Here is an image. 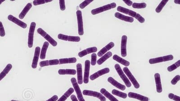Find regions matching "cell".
Listing matches in <instances>:
<instances>
[{
  "mask_svg": "<svg viewBox=\"0 0 180 101\" xmlns=\"http://www.w3.org/2000/svg\"><path fill=\"white\" fill-rule=\"evenodd\" d=\"M116 7V4L114 2L110 4L104 5L102 7H100L99 8H97V9H93L91 11V14L93 15L98 14L101 13L105 11L114 9V8H115Z\"/></svg>",
  "mask_w": 180,
  "mask_h": 101,
  "instance_id": "obj_1",
  "label": "cell"
},
{
  "mask_svg": "<svg viewBox=\"0 0 180 101\" xmlns=\"http://www.w3.org/2000/svg\"><path fill=\"white\" fill-rule=\"evenodd\" d=\"M114 67H115V70H116L117 72L118 73L119 77H120V78L122 79V80L124 82L126 86L128 87V88L131 87V83L130 81L129 80L128 78L126 77L125 74H124L122 69H121L120 65L118 64H116L115 65Z\"/></svg>",
  "mask_w": 180,
  "mask_h": 101,
  "instance_id": "obj_2",
  "label": "cell"
},
{
  "mask_svg": "<svg viewBox=\"0 0 180 101\" xmlns=\"http://www.w3.org/2000/svg\"><path fill=\"white\" fill-rule=\"evenodd\" d=\"M71 82L72 84L73 87V89L76 92V94L77 95V99L78 101H85L83 96V93H82L80 87L78 86L77 80L75 78H72L71 79Z\"/></svg>",
  "mask_w": 180,
  "mask_h": 101,
  "instance_id": "obj_3",
  "label": "cell"
},
{
  "mask_svg": "<svg viewBox=\"0 0 180 101\" xmlns=\"http://www.w3.org/2000/svg\"><path fill=\"white\" fill-rule=\"evenodd\" d=\"M36 24L35 22H32L30 26L29 31L28 37V47L29 48H32L33 43V36L36 28Z\"/></svg>",
  "mask_w": 180,
  "mask_h": 101,
  "instance_id": "obj_4",
  "label": "cell"
},
{
  "mask_svg": "<svg viewBox=\"0 0 180 101\" xmlns=\"http://www.w3.org/2000/svg\"><path fill=\"white\" fill-rule=\"evenodd\" d=\"M37 31L40 35H41L42 37H43L47 41V42L51 44L52 46H54V47H56V46H57V42L42 28H38V30H37Z\"/></svg>",
  "mask_w": 180,
  "mask_h": 101,
  "instance_id": "obj_5",
  "label": "cell"
},
{
  "mask_svg": "<svg viewBox=\"0 0 180 101\" xmlns=\"http://www.w3.org/2000/svg\"><path fill=\"white\" fill-rule=\"evenodd\" d=\"M123 71H124V72H125L126 75L127 76V77L128 78L129 80L131 81L134 87L136 89H139L140 87L139 84L136 78L134 77V76L131 74V72L129 70L128 68L127 67H125L123 68Z\"/></svg>",
  "mask_w": 180,
  "mask_h": 101,
  "instance_id": "obj_6",
  "label": "cell"
},
{
  "mask_svg": "<svg viewBox=\"0 0 180 101\" xmlns=\"http://www.w3.org/2000/svg\"><path fill=\"white\" fill-rule=\"evenodd\" d=\"M83 94L85 96H92L96 97L99 99L101 101H106V98L103 94L97 92L93 91L88 90H84L83 92Z\"/></svg>",
  "mask_w": 180,
  "mask_h": 101,
  "instance_id": "obj_7",
  "label": "cell"
},
{
  "mask_svg": "<svg viewBox=\"0 0 180 101\" xmlns=\"http://www.w3.org/2000/svg\"><path fill=\"white\" fill-rule=\"evenodd\" d=\"M173 55L170 54V55L158 57V58H151L149 60V63L151 64H158V63L171 61L173 60Z\"/></svg>",
  "mask_w": 180,
  "mask_h": 101,
  "instance_id": "obj_8",
  "label": "cell"
},
{
  "mask_svg": "<svg viewBox=\"0 0 180 101\" xmlns=\"http://www.w3.org/2000/svg\"><path fill=\"white\" fill-rule=\"evenodd\" d=\"M77 15V24H78V34L82 36L84 34L83 25V16L81 11H77L76 12Z\"/></svg>",
  "mask_w": 180,
  "mask_h": 101,
  "instance_id": "obj_9",
  "label": "cell"
},
{
  "mask_svg": "<svg viewBox=\"0 0 180 101\" xmlns=\"http://www.w3.org/2000/svg\"><path fill=\"white\" fill-rule=\"evenodd\" d=\"M90 64V61L89 60H86L85 62L84 74L83 80V82L85 84H87L89 82Z\"/></svg>",
  "mask_w": 180,
  "mask_h": 101,
  "instance_id": "obj_10",
  "label": "cell"
},
{
  "mask_svg": "<svg viewBox=\"0 0 180 101\" xmlns=\"http://www.w3.org/2000/svg\"><path fill=\"white\" fill-rule=\"evenodd\" d=\"M41 52V48L40 47H36L35 48V53H34V57L32 60V67L33 69L37 68L38 66V62H39V57Z\"/></svg>",
  "mask_w": 180,
  "mask_h": 101,
  "instance_id": "obj_11",
  "label": "cell"
},
{
  "mask_svg": "<svg viewBox=\"0 0 180 101\" xmlns=\"http://www.w3.org/2000/svg\"><path fill=\"white\" fill-rule=\"evenodd\" d=\"M127 37L126 35L122 36L121 40V55L122 57H126L127 54Z\"/></svg>",
  "mask_w": 180,
  "mask_h": 101,
  "instance_id": "obj_12",
  "label": "cell"
},
{
  "mask_svg": "<svg viewBox=\"0 0 180 101\" xmlns=\"http://www.w3.org/2000/svg\"><path fill=\"white\" fill-rule=\"evenodd\" d=\"M110 72V70L109 68H104V69H101V70H100V71L92 74L91 76H90L89 78H90V80H94L97 79V78L99 77L100 76L109 73Z\"/></svg>",
  "mask_w": 180,
  "mask_h": 101,
  "instance_id": "obj_13",
  "label": "cell"
},
{
  "mask_svg": "<svg viewBox=\"0 0 180 101\" xmlns=\"http://www.w3.org/2000/svg\"><path fill=\"white\" fill-rule=\"evenodd\" d=\"M8 20L12 21V22L15 23L16 24L19 26V27L25 29V28H26L27 27V24L26 23H24L23 21H20L18 18L13 16L12 15H9L8 16Z\"/></svg>",
  "mask_w": 180,
  "mask_h": 101,
  "instance_id": "obj_14",
  "label": "cell"
},
{
  "mask_svg": "<svg viewBox=\"0 0 180 101\" xmlns=\"http://www.w3.org/2000/svg\"><path fill=\"white\" fill-rule=\"evenodd\" d=\"M155 81L156 86V90L158 93L162 92V84H161L160 75L159 73H155Z\"/></svg>",
  "mask_w": 180,
  "mask_h": 101,
  "instance_id": "obj_15",
  "label": "cell"
},
{
  "mask_svg": "<svg viewBox=\"0 0 180 101\" xmlns=\"http://www.w3.org/2000/svg\"><path fill=\"white\" fill-rule=\"evenodd\" d=\"M97 51V48L96 47H90V48H87L86 50H83L82 51L78 53V55L80 58H82L84 56H86L87 54L90 53H94Z\"/></svg>",
  "mask_w": 180,
  "mask_h": 101,
  "instance_id": "obj_16",
  "label": "cell"
},
{
  "mask_svg": "<svg viewBox=\"0 0 180 101\" xmlns=\"http://www.w3.org/2000/svg\"><path fill=\"white\" fill-rule=\"evenodd\" d=\"M77 83L78 85H82L83 83V72H82V65L80 63L77 64Z\"/></svg>",
  "mask_w": 180,
  "mask_h": 101,
  "instance_id": "obj_17",
  "label": "cell"
},
{
  "mask_svg": "<svg viewBox=\"0 0 180 101\" xmlns=\"http://www.w3.org/2000/svg\"><path fill=\"white\" fill-rule=\"evenodd\" d=\"M117 10L118 11L121 12L123 13L128 15L132 18H135L137 14V13H136V12L131 11V10H129V9L124 8V7H122L121 6H118Z\"/></svg>",
  "mask_w": 180,
  "mask_h": 101,
  "instance_id": "obj_18",
  "label": "cell"
},
{
  "mask_svg": "<svg viewBox=\"0 0 180 101\" xmlns=\"http://www.w3.org/2000/svg\"><path fill=\"white\" fill-rule=\"evenodd\" d=\"M108 82H110L111 84H112L113 86L116 87L117 89H119V90H121L123 91L125 90V86L118 83L117 81H116L115 80H114V79L112 77H110L108 78Z\"/></svg>",
  "mask_w": 180,
  "mask_h": 101,
  "instance_id": "obj_19",
  "label": "cell"
},
{
  "mask_svg": "<svg viewBox=\"0 0 180 101\" xmlns=\"http://www.w3.org/2000/svg\"><path fill=\"white\" fill-rule=\"evenodd\" d=\"M129 98L137 99L141 101H149V98L145 96H142L141 94L133 92H129L128 94Z\"/></svg>",
  "mask_w": 180,
  "mask_h": 101,
  "instance_id": "obj_20",
  "label": "cell"
},
{
  "mask_svg": "<svg viewBox=\"0 0 180 101\" xmlns=\"http://www.w3.org/2000/svg\"><path fill=\"white\" fill-rule=\"evenodd\" d=\"M114 46V42H111L106 45L105 47L102 48L97 54V55L99 57H101L104 55L108 51L110 50L112 48H113Z\"/></svg>",
  "mask_w": 180,
  "mask_h": 101,
  "instance_id": "obj_21",
  "label": "cell"
},
{
  "mask_svg": "<svg viewBox=\"0 0 180 101\" xmlns=\"http://www.w3.org/2000/svg\"><path fill=\"white\" fill-rule=\"evenodd\" d=\"M115 17L118 19H121L123 21H125V22H129V23H133L134 21V18L131 17L127 16L124 15L119 13L118 12H116L114 15Z\"/></svg>",
  "mask_w": 180,
  "mask_h": 101,
  "instance_id": "obj_22",
  "label": "cell"
},
{
  "mask_svg": "<svg viewBox=\"0 0 180 101\" xmlns=\"http://www.w3.org/2000/svg\"><path fill=\"white\" fill-rule=\"evenodd\" d=\"M100 93L101 94H103L104 97L109 99L110 101H119L116 99L114 96H113L109 92L107 91L105 89L102 88L100 90Z\"/></svg>",
  "mask_w": 180,
  "mask_h": 101,
  "instance_id": "obj_23",
  "label": "cell"
},
{
  "mask_svg": "<svg viewBox=\"0 0 180 101\" xmlns=\"http://www.w3.org/2000/svg\"><path fill=\"white\" fill-rule=\"evenodd\" d=\"M49 45V43L47 41H45L43 44L42 50L40 53V58L41 59H44L46 58V51L48 49V46Z\"/></svg>",
  "mask_w": 180,
  "mask_h": 101,
  "instance_id": "obj_24",
  "label": "cell"
},
{
  "mask_svg": "<svg viewBox=\"0 0 180 101\" xmlns=\"http://www.w3.org/2000/svg\"><path fill=\"white\" fill-rule=\"evenodd\" d=\"M59 75H75L77 73V71L75 69H61L58 71Z\"/></svg>",
  "mask_w": 180,
  "mask_h": 101,
  "instance_id": "obj_25",
  "label": "cell"
},
{
  "mask_svg": "<svg viewBox=\"0 0 180 101\" xmlns=\"http://www.w3.org/2000/svg\"><path fill=\"white\" fill-rule=\"evenodd\" d=\"M32 7V5L30 3L27 4L26 6H25V8H24V9H23L22 11L20 13V14L19 16V18L21 19H23L25 18V16L28 13L29 11L30 10Z\"/></svg>",
  "mask_w": 180,
  "mask_h": 101,
  "instance_id": "obj_26",
  "label": "cell"
},
{
  "mask_svg": "<svg viewBox=\"0 0 180 101\" xmlns=\"http://www.w3.org/2000/svg\"><path fill=\"white\" fill-rule=\"evenodd\" d=\"M113 58L114 60L122 64V65L125 66L126 67L130 65V63L128 61H127L125 59H123V58H121V57H119L118 55H116V54L114 55Z\"/></svg>",
  "mask_w": 180,
  "mask_h": 101,
  "instance_id": "obj_27",
  "label": "cell"
},
{
  "mask_svg": "<svg viewBox=\"0 0 180 101\" xmlns=\"http://www.w3.org/2000/svg\"><path fill=\"white\" fill-rule=\"evenodd\" d=\"M112 55V53L111 52L109 51L107 53L105 54L103 56L101 57V58L97 60V63L98 64L101 65L106 60L109 59L110 57H111Z\"/></svg>",
  "mask_w": 180,
  "mask_h": 101,
  "instance_id": "obj_28",
  "label": "cell"
},
{
  "mask_svg": "<svg viewBox=\"0 0 180 101\" xmlns=\"http://www.w3.org/2000/svg\"><path fill=\"white\" fill-rule=\"evenodd\" d=\"M12 68V65L11 64H8L7 65L3 71L0 73V81H1L6 76V75L11 71Z\"/></svg>",
  "mask_w": 180,
  "mask_h": 101,
  "instance_id": "obj_29",
  "label": "cell"
},
{
  "mask_svg": "<svg viewBox=\"0 0 180 101\" xmlns=\"http://www.w3.org/2000/svg\"><path fill=\"white\" fill-rule=\"evenodd\" d=\"M59 64H72L77 62V58H60L59 60Z\"/></svg>",
  "mask_w": 180,
  "mask_h": 101,
  "instance_id": "obj_30",
  "label": "cell"
},
{
  "mask_svg": "<svg viewBox=\"0 0 180 101\" xmlns=\"http://www.w3.org/2000/svg\"><path fill=\"white\" fill-rule=\"evenodd\" d=\"M74 90L73 88H70L64 93V95L57 101H65L67 99V98H69L73 92Z\"/></svg>",
  "mask_w": 180,
  "mask_h": 101,
  "instance_id": "obj_31",
  "label": "cell"
},
{
  "mask_svg": "<svg viewBox=\"0 0 180 101\" xmlns=\"http://www.w3.org/2000/svg\"><path fill=\"white\" fill-rule=\"evenodd\" d=\"M112 94L116 95V96H118V97L123 98L124 99H125L127 98V95L126 93L122 92L119 91L117 90H115V89L113 90L112 91Z\"/></svg>",
  "mask_w": 180,
  "mask_h": 101,
  "instance_id": "obj_32",
  "label": "cell"
},
{
  "mask_svg": "<svg viewBox=\"0 0 180 101\" xmlns=\"http://www.w3.org/2000/svg\"><path fill=\"white\" fill-rule=\"evenodd\" d=\"M168 2V0H163V1H161V2L158 5V6L155 9L156 12L157 13H160L162 11L163 8L165 7L166 4Z\"/></svg>",
  "mask_w": 180,
  "mask_h": 101,
  "instance_id": "obj_33",
  "label": "cell"
},
{
  "mask_svg": "<svg viewBox=\"0 0 180 101\" xmlns=\"http://www.w3.org/2000/svg\"><path fill=\"white\" fill-rule=\"evenodd\" d=\"M180 66V60H179L178 62H176L175 64H172V65L168 67V71L169 72H172L174 70H176L178 67Z\"/></svg>",
  "mask_w": 180,
  "mask_h": 101,
  "instance_id": "obj_34",
  "label": "cell"
},
{
  "mask_svg": "<svg viewBox=\"0 0 180 101\" xmlns=\"http://www.w3.org/2000/svg\"><path fill=\"white\" fill-rule=\"evenodd\" d=\"M132 5V7L134 9H143V8H145L147 6L145 3H133Z\"/></svg>",
  "mask_w": 180,
  "mask_h": 101,
  "instance_id": "obj_35",
  "label": "cell"
},
{
  "mask_svg": "<svg viewBox=\"0 0 180 101\" xmlns=\"http://www.w3.org/2000/svg\"><path fill=\"white\" fill-rule=\"evenodd\" d=\"M52 0H36L33 2V4L34 5H40L44 4L46 3L52 2Z\"/></svg>",
  "mask_w": 180,
  "mask_h": 101,
  "instance_id": "obj_36",
  "label": "cell"
},
{
  "mask_svg": "<svg viewBox=\"0 0 180 101\" xmlns=\"http://www.w3.org/2000/svg\"><path fill=\"white\" fill-rule=\"evenodd\" d=\"M93 0H86V1H84L82 3L80 4V5H79V7L81 9H84L87 5H88L90 4V3L93 2Z\"/></svg>",
  "mask_w": 180,
  "mask_h": 101,
  "instance_id": "obj_37",
  "label": "cell"
},
{
  "mask_svg": "<svg viewBox=\"0 0 180 101\" xmlns=\"http://www.w3.org/2000/svg\"><path fill=\"white\" fill-rule=\"evenodd\" d=\"M81 40L80 37L75 36H68V41L72 42H79Z\"/></svg>",
  "mask_w": 180,
  "mask_h": 101,
  "instance_id": "obj_38",
  "label": "cell"
},
{
  "mask_svg": "<svg viewBox=\"0 0 180 101\" xmlns=\"http://www.w3.org/2000/svg\"><path fill=\"white\" fill-rule=\"evenodd\" d=\"M91 62L90 64L92 66L96 65L97 64V54L95 53H93L91 55Z\"/></svg>",
  "mask_w": 180,
  "mask_h": 101,
  "instance_id": "obj_39",
  "label": "cell"
},
{
  "mask_svg": "<svg viewBox=\"0 0 180 101\" xmlns=\"http://www.w3.org/2000/svg\"><path fill=\"white\" fill-rule=\"evenodd\" d=\"M168 98L171 99L175 101H180V96H177L172 93L168 94Z\"/></svg>",
  "mask_w": 180,
  "mask_h": 101,
  "instance_id": "obj_40",
  "label": "cell"
},
{
  "mask_svg": "<svg viewBox=\"0 0 180 101\" xmlns=\"http://www.w3.org/2000/svg\"><path fill=\"white\" fill-rule=\"evenodd\" d=\"M5 32L4 28L3 25L2 23L0 21V36L1 37H4L5 36Z\"/></svg>",
  "mask_w": 180,
  "mask_h": 101,
  "instance_id": "obj_41",
  "label": "cell"
},
{
  "mask_svg": "<svg viewBox=\"0 0 180 101\" xmlns=\"http://www.w3.org/2000/svg\"><path fill=\"white\" fill-rule=\"evenodd\" d=\"M180 80V76L179 75H177L175 76L173 79L171 81V83L172 85H175Z\"/></svg>",
  "mask_w": 180,
  "mask_h": 101,
  "instance_id": "obj_42",
  "label": "cell"
},
{
  "mask_svg": "<svg viewBox=\"0 0 180 101\" xmlns=\"http://www.w3.org/2000/svg\"><path fill=\"white\" fill-rule=\"evenodd\" d=\"M135 18L137 19L139 22H140L141 23H144L145 21V19L142 16H141L139 14L137 13Z\"/></svg>",
  "mask_w": 180,
  "mask_h": 101,
  "instance_id": "obj_43",
  "label": "cell"
},
{
  "mask_svg": "<svg viewBox=\"0 0 180 101\" xmlns=\"http://www.w3.org/2000/svg\"><path fill=\"white\" fill-rule=\"evenodd\" d=\"M68 36L67 35H63L62 34H59L58 35V38L61 40L67 41L68 39Z\"/></svg>",
  "mask_w": 180,
  "mask_h": 101,
  "instance_id": "obj_44",
  "label": "cell"
},
{
  "mask_svg": "<svg viewBox=\"0 0 180 101\" xmlns=\"http://www.w3.org/2000/svg\"><path fill=\"white\" fill-rule=\"evenodd\" d=\"M49 66L56 65L59 64V60L58 59H53L49 60Z\"/></svg>",
  "mask_w": 180,
  "mask_h": 101,
  "instance_id": "obj_45",
  "label": "cell"
},
{
  "mask_svg": "<svg viewBox=\"0 0 180 101\" xmlns=\"http://www.w3.org/2000/svg\"><path fill=\"white\" fill-rule=\"evenodd\" d=\"M59 6H60V9L61 11H64L66 9L65 5V1L64 0H60L59 1Z\"/></svg>",
  "mask_w": 180,
  "mask_h": 101,
  "instance_id": "obj_46",
  "label": "cell"
},
{
  "mask_svg": "<svg viewBox=\"0 0 180 101\" xmlns=\"http://www.w3.org/2000/svg\"><path fill=\"white\" fill-rule=\"evenodd\" d=\"M39 65L41 67H44L49 66V60H46V61L40 62L39 63Z\"/></svg>",
  "mask_w": 180,
  "mask_h": 101,
  "instance_id": "obj_47",
  "label": "cell"
},
{
  "mask_svg": "<svg viewBox=\"0 0 180 101\" xmlns=\"http://www.w3.org/2000/svg\"><path fill=\"white\" fill-rule=\"evenodd\" d=\"M58 100V97L57 95H55L46 101H57Z\"/></svg>",
  "mask_w": 180,
  "mask_h": 101,
  "instance_id": "obj_48",
  "label": "cell"
},
{
  "mask_svg": "<svg viewBox=\"0 0 180 101\" xmlns=\"http://www.w3.org/2000/svg\"><path fill=\"white\" fill-rule=\"evenodd\" d=\"M123 2L125 3L128 6H131V5H132V4H133V2H132V1H129V0H127V1H126V0H124Z\"/></svg>",
  "mask_w": 180,
  "mask_h": 101,
  "instance_id": "obj_49",
  "label": "cell"
},
{
  "mask_svg": "<svg viewBox=\"0 0 180 101\" xmlns=\"http://www.w3.org/2000/svg\"><path fill=\"white\" fill-rule=\"evenodd\" d=\"M71 99L72 101H78V99L77 98H76V96L75 95H72L71 96Z\"/></svg>",
  "mask_w": 180,
  "mask_h": 101,
  "instance_id": "obj_50",
  "label": "cell"
},
{
  "mask_svg": "<svg viewBox=\"0 0 180 101\" xmlns=\"http://www.w3.org/2000/svg\"><path fill=\"white\" fill-rule=\"evenodd\" d=\"M174 3L180 5V1L179 0H174Z\"/></svg>",
  "mask_w": 180,
  "mask_h": 101,
  "instance_id": "obj_51",
  "label": "cell"
},
{
  "mask_svg": "<svg viewBox=\"0 0 180 101\" xmlns=\"http://www.w3.org/2000/svg\"><path fill=\"white\" fill-rule=\"evenodd\" d=\"M5 0H0V5L2 4V3Z\"/></svg>",
  "mask_w": 180,
  "mask_h": 101,
  "instance_id": "obj_52",
  "label": "cell"
},
{
  "mask_svg": "<svg viewBox=\"0 0 180 101\" xmlns=\"http://www.w3.org/2000/svg\"><path fill=\"white\" fill-rule=\"evenodd\" d=\"M11 101H16V100H12Z\"/></svg>",
  "mask_w": 180,
  "mask_h": 101,
  "instance_id": "obj_53",
  "label": "cell"
}]
</instances>
